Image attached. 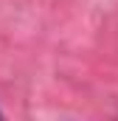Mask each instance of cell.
I'll list each match as a JSON object with an SVG mask.
<instances>
[{"label": "cell", "instance_id": "6da1fadb", "mask_svg": "<svg viewBox=\"0 0 118 121\" xmlns=\"http://www.w3.org/2000/svg\"><path fill=\"white\" fill-rule=\"evenodd\" d=\"M0 116H3V113H0Z\"/></svg>", "mask_w": 118, "mask_h": 121}]
</instances>
